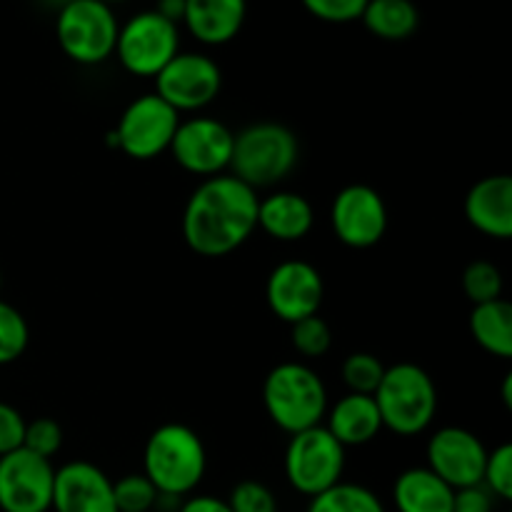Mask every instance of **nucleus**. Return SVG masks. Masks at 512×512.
<instances>
[{
  "label": "nucleus",
  "mask_w": 512,
  "mask_h": 512,
  "mask_svg": "<svg viewBox=\"0 0 512 512\" xmlns=\"http://www.w3.org/2000/svg\"><path fill=\"white\" fill-rule=\"evenodd\" d=\"M258 200L250 185L230 173L200 180L180 218L183 243L200 258H225L258 230Z\"/></svg>",
  "instance_id": "1"
},
{
  "label": "nucleus",
  "mask_w": 512,
  "mask_h": 512,
  "mask_svg": "<svg viewBox=\"0 0 512 512\" xmlns=\"http://www.w3.org/2000/svg\"><path fill=\"white\" fill-rule=\"evenodd\" d=\"M158 495L185 500L208 473V448L198 430L185 423H163L143 445V470Z\"/></svg>",
  "instance_id": "2"
},
{
  "label": "nucleus",
  "mask_w": 512,
  "mask_h": 512,
  "mask_svg": "<svg viewBox=\"0 0 512 512\" xmlns=\"http://www.w3.org/2000/svg\"><path fill=\"white\" fill-rule=\"evenodd\" d=\"M263 408L270 423L285 435L323 425L330 408L328 385L313 365L285 360L273 365L263 380Z\"/></svg>",
  "instance_id": "3"
},
{
  "label": "nucleus",
  "mask_w": 512,
  "mask_h": 512,
  "mask_svg": "<svg viewBox=\"0 0 512 512\" xmlns=\"http://www.w3.org/2000/svg\"><path fill=\"white\" fill-rule=\"evenodd\" d=\"M298 160V135L283 123L260 120L235 133L228 173L258 193L285 183L298 168Z\"/></svg>",
  "instance_id": "4"
},
{
  "label": "nucleus",
  "mask_w": 512,
  "mask_h": 512,
  "mask_svg": "<svg viewBox=\"0 0 512 512\" xmlns=\"http://www.w3.org/2000/svg\"><path fill=\"white\" fill-rule=\"evenodd\" d=\"M373 398L383 420V430H390L398 438L428 433L440 405L433 375L415 363H395L385 368Z\"/></svg>",
  "instance_id": "5"
},
{
  "label": "nucleus",
  "mask_w": 512,
  "mask_h": 512,
  "mask_svg": "<svg viewBox=\"0 0 512 512\" xmlns=\"http://www.w3.org/2000/svg\"><path fill=\"white\" fill-rule=\"evenodd\" d=\"M120 20L103 0H65L55 15V40L68 60L103 65L113 58Z\"/></svg>",
  "instance_id": "6"
},
{
  "label": "nucleus",
  "mask_w": 512,
  "mask_h": 512,
  "mask_svg": "<svg viewBox=\"0 0 512 512\" xmlns=\"http://www.w3.org/2000/svg\"><path fill=\"white\" fill-rule=\"evenodd\" d=\"M288 438L283 453V473L295 493L310 500L343 480L348 450L330 435L325 425H315Z\"/></svg>",
  "instance_id": "7"
},
{
  "label": "nucleus",
  "mask_w": 512,
  "mask_h": 512,
  "mask_svg": "<svg viewBox=\"0 0 512 512\" xmlns=\"http://www.w3.org/2000/svg\"><path fill=\"white\" fill-rule=\"evenodd\" d=\"M180 53V25L155 10H140L120 23L115 58L135 78H155Z\"/></svg>",
  "instance_id": "8"
},
{
  "label": "nucleus",
  "mask_w": 512,
  "mask_h": 512,
  "mask_svg": "<svg viewBox=\"0 0 512 512\" xmlns=\"http://www.w3.org/2000/svg\"><path fill=\"white\" fill-rule=\"evenodd\" d=\"M180 115L155 93H143L125 105L118 125L110 133V143L130 160L148 163L168 153Z\"/></svg>",
  "instance_id": "9"
},
{
  "label": "nucleus",
  "mask_w": 512,
  "mask_h": 512,
  "mask_svg": "<svg viewBox=\"0 0 512 512\" xmlns=\"http://www.w3.org/2000/svg\"><path fill=\"white\" fill-rule=\"evenodd\" d=\"M153 80V93L178 115L203 113L223 90V70L208 53L200 50H180Z\"/></svg>",
  "instance_id": "10"
},
{
  "label": "nucleus",
  "mask_w": 512,
  "mask_h": 512,
  "mask_svg": "<svg viewBox=\"0 0 512 512\" xmlns=\"http://www.w3.org/2000/svg\"><path fill=\"white\" fill-rule=\"evenodd\" d=\"M233 143L235 133L223 120L198 113L180 120L168 153L180 170L205 180L228 173Z\"/></svg>",
  "instance_id": "11"
},
{
  "label": "nucleus",
  "mask_w": 512,
  "mask_h": 512,
  "mask_svg": "<svg viewBox=\"0 0 512 512\" xmlns=\"http://www.w3.org/2000/svg\"><path fill=\"white\" fill-rule=\"evenodd\" d=\"M330 228L338 243L350 250H370L390 228L388 203L368 183H350L333 198Z\"/></svg>",
  "instance_id": "12"
},
{
  "label": "nucleus",
  "mask_w": 512,
  "mask_h": 512,
  "mask_svg": "<svg viewBox=\"0 0 512 512\" xmlns=\"http://www.w3.org/2000/svg\"><path fill=\"white\" fill-rule=\"evenodd\" d=\"M53 460L18 448L0 458V512H50Z\"/></svg>",
  "instance_id": "13"
},
{
  "label": "nucleus",
  "mask_w": 512,
  "mask_h": 512,
  "mask_svg": "<svg viewBox=\"0 0 512 512\" xmlns=\"http://www.w3.org/2000/svg\"><path fill=\"white\" fill-rule=\"evenodd\" d=\"M323 298L325 280L308 260H283L270 270L265 280V303L270 313L288 325L318 315L323 308Z\"/></svg>",
  "instance_id": "14"
},
{
  "label": "nucleus",
  "mask_w": 512,
  "mask_h": 512,
  "mask_svg": "<svg viewBox=\"0 0 512 512\" xmlns=\"http://www.w3.org/2000/svg\"><path fill=\"white\" fill-rule=\"evenodd\" d=\"M488 448L473 430L463 425H445L428 438L425 468L433 470L453 490L483 483Z\"/></svg>",
  "instance_id": "15"
},
{
  "label": "nucleus",
  "mask_w": 512,
  "mask_h": 512,
  "mask_svg": "<svg viewBox=\"0 0 512 512\" xmlns=\"http://www.w3.org/2000/svg\"><path fill=\"white\" fill-rule=\"evenodd\" d=\"M50 512H118L113 478L90 460H70L55 468Z\"/></svg>",
  "instance_id": "16"
},
{
  "label": "nucleus",
  "mask_w": 512,
  "mask_h": 512,
  "mask_svg": "<svg viewBox=\"0 0 512 512\" xmlns=\"http://www.w3.org/2000/svg\"><path fill=\"white\" fill-rule=\"evenodd\" d=\"M463 215L473 230L493 240L512 238V178L508 173L480 178L463 200Z\"/></svg>",
  "instance_id": "17"
},
{
  "label": "nucleus",
  "mask_w": 512,
  "mask_h": 512,
  "mask_svg": "<svg viewBox=\"0 0 512 512\" xmlns=\"http://www.w3.org/2000/svg\"><path fill=\"white\" fill-rule=\"evenodd\" d=\"M315 228V208L303 193L270 190L258 200V230L278 243H300Z\"/></svg>",
  "instance_id": "18"
},
{
  "label": "nucleus",
  "mask_w": 512,
  "mask_h": 512,
  "mask_svg": "<svg viewBox=\"0 0 512 512\" xmlns=\"http://www.w3.org/2000/svg\"><path fill=\"white\" fill-rule=\"evenodd\" d=\"M248 0H185L183 25L200 45L220 48L238 38Z\"/></svg>",
  "instance_id": "19"
},
{
  "label": "nucleus",
  "mask_w": 512,
  "mask_h": 512,
  "mask_svg": "<svg viewBox=\"0 0 512 512\" xmlns=\"http://www.w3.org/2000/svg\"><path fill=\"white\" fill-rule=\"evenodd\" d=\"M323 425L345 450L370 445L383 433V420H380L375 398L360 393L340 395L328 408Z\"/></svg>",
  "instance_id": "20"
},
{
  "label": "nucleus",
  "mask_w": 512,
  "mask_h": 512,
  "mask_svg": "<svg viewBox=\"0 0 512 512\" xmlns=\"http://www.w3.org/2000/svg\"><path fill=\"white\" fill-rule=\"evenodd\" d=\"M455 490L425 465L403 470L393 483L395 512H453Z\"/></svg>",
  "instance_id": "21"
},
{
  "label": "nucleus",
  "mask_w": 512,
  "mask_h": 512,
  "mask_svg": "<svg viewBox=\"0 0 512 512\" xmlns=\"http://www.w3.org/2000/svg\"><path fill=\"white\" fill-rule=\"evenodd\" d=\"M470 335L483 353L493 358H512V305L505 298L473 305L470 310Z\"/></svg>",
  "instance_id": "22"
},
{
  "label": "nucleus",
  "mask_w": 512,
  "mask_h": 512,
  "mask_svg": "<svg viewBox=\"0 0 512 512\" xmlns=\"http://www.w3.org/2000/svg\"><path fill=\"white\" fill-rule=\"evenodd\" d=\"M360 23L375 38L400 43L415 35L420 25V10L413 0H368Z\"/></svg>",
  "instance_id": "23"
},
{
  "label": "nucleus",
  "mask_w": 512,
  "mask_h": 512,
  "mask_svg": "<svg viewBox=\"0 0 512 512\" xmlns=\"http://www.w3.org/2000/svg\"><path fill=\"white\" fill-rule=\"evenodd\" d=\"M305 512H388V508L383 498L368 485L340 480L330 490L310 498Z\"/></svg>",
  "instance_id": "24"
},
{
  "label": "nucleus",
  "mask_w": 512,
  "mask_h": 512,
  "mask_svg": "<svg viewBox=\"0 0 512 512\" xmlns=\"http://www.w3.org/2000/svg\"><path fill=\"white\" fill-rule=\"evenodd\" d=\"M385 368L383 360L378 355L368 353V350H358V353H350L348 358L340 365V380L348 388V393H360V395H373L378 390L380 380H383Z\"/></svg>",
  "instance_id": "25"
},
{
  "label": "nucleus",
  "mask_w": 512,
  "mask_h": 512,
  "mask_svg": "<svg viewBox=\"0 0 512 512\" xmlns=\"http://www.w3.org/2000/svg\"><path fill=\"white\" fill-rule=\"evenodd\" d=\"M30 345V325L8 300H0V368L13 365Z\"/></svg>",
  "instance_id": "26"
},
{
  "label": "nucleus",
  "mask_w": 512,
  "mask_h": 512,
  "mask_svg": "<svg viewBox=\"0 0 512 512\" xmlns=\"http://www.w3.org/2000/svg\"><path fill=\"white\" fill-rule=\"evenodd\" d=\"M290 343L300 358L320 360L333 348V328L328 320L320 318V313L310 315L290 325Z\"/></svg>",
  "instance_id": "27"
},
{
  "label": "nucleus",
  "mask_w": 512,
  "mask_h": 512,
  "mask_svg": "<svg viewBox=\"0 0 512 512\" xmlns=\"http://www.w3.org/2000/svg\"><path fill=\"white\" fill-rule=\"evenodd\" d=\"M460 283H463L465 298L473 305L503 298V273H500L498 265L490 263V260H473V263L465 265Z\"/></svg>",
  "instance_id": "28"
},
{
  "label": "nucleus",
  "mask_w": 512,
  "mask_h": 512,
  "mask_svg": "<svg viewBox=\"0 0 512 512\" xmlns=\"http://www.w3.org/2000/svg\"><path fill=\"white\" fill-rule=\"evenodd\" d=\"M115 508L118 512H150L158 505V490L143 473H128L113 480Z\"/></svg>",
  "instance_id": "29"
},
{
  "label": "nucleus",
  "mask_w": 512,
  "mask_h": 512,
  "mask_svg": "<svg viewBox=\"0 0 512 512\" xmlns=\"http://www.w3.org/2000/svg\"><path fill=\"white\" fill-rule=\"evenodd\" d=\"M225 503L233 512H280L278 495L273 493V488L253 478L235 483Z\"/></svg>",
  "instance_id": "30"
},
{
  "label": "nucleus",
  "mask_w": 512,
  "mask_h": 512,
  "mask_svg": "<svg viewBox=\"0 0 512 512\" xmlns=\"http://www.w3.org/2000/svg\"><path fill=\"white\" fill-rule=\"evenodd\" d=\"M483 485L503 503L512 500V445L500 443L498 448L488 450L483 470Z\"/></svg>",
  "instance_id": "31"
},
{
  "label": "nucleus",
  "mask_w": 512,
  "mask_h": 512,
  "mask_svg": "<svg viewBox=\"0 0 512 512\" xmlns=\"http://www.w3.org/2000/svg\"><path fill=\"white\" fill-rule=\"evenodd\" d=\"M63 428H60L58 420L53 418H35L28 420L25 425V438L23 448L30 450V453L40 455V458L53 460L55 455L63 448Z\"/></svg>",
  "instance_id": "32"
},
{
  "label": "nucleus",
  "mask_w": 512,
  "mask_h": 512,
  "mask_svg": "<svg viewBox=\"0 0 512 512\" xmlns=\"http://www.w3.org/2000/svg\"><path fill=\"white\" fill-rule=\"evenodd\" d=\"M300 3L313 18L323 20V23L345 25L360 20L368 0H300Z\"/></svg>",
  "instance_id": "33"
},
{
  "label": "nucleus",
  "mask_w": 512,
  "mask_h": 512,
  "mask_svg": "<svg viewBox=\"0 0 512 512\" xmlns=\"http://www.w3.org/2000/svg\"><path fill=\"white\" fill-rule=\"evenodd\" d=\"M25 425H28V420L23 418V413L0 400V458L23 448Z\"/></svg>",
  "instance_id": "34"
},
{
  "label": "nucleus",
  "mask_w": 512,
  "mask_h": 512,
  "mask_svg": "<svg viewBox=\"0 0 512 512\" xmlns=\"http://www.w3.org/2000/svg\"><path fill=\"white\" fill-rule=\"evenodd\" d=\"M498 498L483 483L455 490L453 512H495Z\"/></svg>",
  "instance_id": "35"
},
{
  "label": "nucleus",
  "mask_w": 512,
  "mask_h": 512,
  "mask_svg": "<svg viewBox=\"0 0 512 512\" xmlns=\"http://www.w3.org/2000/svg\"><path fill=\"white\" fill-rule=\"evenodd\" d=\"M175 512H233L230 505L225 503V498L208 493H193L180 503V508Z\"/></svg>",
  "instance_id": "36"
},
{
  "label": "nucleus",
  "mask_w": 512,
  "mask_h": 512,
  "mask_svg": "<svg viewBox=\"0 0 512 512\" xmlns=\"http://www.w3.org/2000/svg\"><path fill=\"white\" fill-rule=\"evenodd\" d=\"M155 13L163 15L165 20L175 25H183V15H185V0H158L155 5Z\"/></svg>",
  "instance_id": "37"
},
{
  "label": "nucleus",
  "mask_w": 512,
  "mask_h": 512,
  "mask_svg": "<svg viewBox=\"0 0 512 512\" xmlns=\"http://www.w3.org/2000/svg\"><path fill=\"white\" fill-rule=\"evenodd\" d=\"M512 375L508 373L505 375V380H503V403H505V408H512Z\"/></svg>",
  "instance_id": "38"
},
{
  "label": "nucleus",
  "mask_w": 512,
  "mask_h": 512,
  "mask_svg": "<svg viewBox=\"0 0 512 512\" xmlns=\"http://www.w3.org/2000/svg\"><path fill=\"white\" fill-rule=\"evenodd\" d=\"M103 3H108V5H113V3H123V0H103Z\"/></svg>",
  "instance_id": "39"
},
{
  "label": "nucleus",
  "mask_w": 512,
  "mask_h": 512,
  "mask_svg": "<svg viewBox=\"0 0 512 512\" xmlns=\"http://www.w3.org/2000/svg\"><path fill=\"white\" fill-rule=\"evenodd\" d=\"M150 512H155V510H150Z\"/></svg>",
  "instance_id": "40"
}]
</instances>
